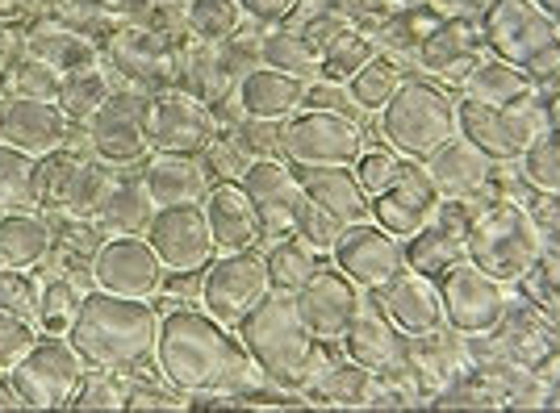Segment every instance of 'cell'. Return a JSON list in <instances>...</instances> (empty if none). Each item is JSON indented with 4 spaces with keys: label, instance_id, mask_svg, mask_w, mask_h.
I'll return each mask as SVG.
<instances>
[{
    "label": "cell",
    "instance_id": "2e32d148",
    "mask_svg": "<svg viewBox=\"0 0 560 413\" xmlns=\"http://www.w3.org/2000/svg\"><path fill=\"white\" fill-rule=\"evenodd\" d=\"M243 192L247 201L256 205L259 226L268 238H289L293 234V213L302 205V176L293 172L289 160H277V155H264V160H252L247 172H243Z\"/></svg>",
    "mask_w": 560,
    "mask_h": 413
},
{
    "label": "cell",
    "instance_id": "8d00e7d4",
    "mask_svg": "<svg viewBox=\"0 0 560 413\" xmlns=\"http://www.w3.org/2000/svg\"><path fill=\"white\" fill-rule=\"evenodd\" d=\"M376 55V43L355 34V30H339L323 50H318V75L330 84H348L355 71L364 68Z\"/></svg>",
    "mask_w": 560,
    "mask_h": 413
},
{
    "label": "cell",
    "instance_id": "277c9868",
    "mask_svg": "<svg viewBox=\"0 0 560 413\" xmlns=\"http://www.w3.org/2000/svg\"><path fill=\"white\" fill-rule=\"evenodd\" d=\"M381 134L406 160H427L456 138V101L431 80H401L394 101L381 109Z\"/></svg>",
    "mask_w": 560,
    "mask_h": 413
},
{
    "label": "cell",
    "instance_id": "7dc6e473",
    "mask_svg": "<svg viewBox=\"0 0 560 413\" xmlns=\"http://www.w3.org/2000/svg\"><path fill=\"white\" fill-rule=\"evenodd\" d=\"M351 172H355V180L364 184V192L376 197V192H385L406 172V163L397 160V151H360V160H355Z\"/></svg>",
    "mask_w": 560,
    "mask_h": 413
},
{
    "label": "cell",
    "instance_id": "5bb4252c",
    "mask_svg": "<svg viewBox=\"0 0 560 413\" xmlns=\"http://www.w3.org/2000/svg\"><path fill=\"white\" fill-rule=\"evenodd\" d=\"M444 318L456 334H490L506 318V284L498 275L481 272L477 263H460L440 280Z\"/></svg>",
    "mask_w": 560,
    "mask_h": 413
},
{
    "label": "cell",
    "instance_id": "f6af8a7d",
    "mask_svg": "<svg viewBox=\"0 0 560 413\" xmlns=\"http://www.w3.org/2000/svg\"><path fill=\"white\" fill-rule=\"evenodd\" d=\"M343 229L348 226L339 217H330L327 209H318L310 197H302V205L293 213V234L302 238L310 251H335V243H339Z\"/></svg>",
    "mask_w": 560,
    "mask_h": 413
},
{
    "label": "cell",
    "instance_id": "816d5d0a",
    "mask_svg": "<svg viewBox=\"0 0 560 413\" xmlns=\"http://www.w3.org/2000/svg\"><path fill=\"white\" fill-rule=\"evenodd\" d=\"M310 4H314V13H305V17H298V22L289 25V30H298V34L305 38V43L318 46V50H323V46H327L330 38L339 34V30H348V25H343V17H339V13L330 9V0H310Z\"/></svg>",
    "mask_w": 560,
    "mask_h": 413
},
{
    "label": "cell",
    "instance_id": "8992f818",
    "mask_svg": "<svg viewBox=\"0 0 560 413\" xmlns=\"http://www.w3.org/2000/svg\"><path fill=\"white\" fill-rule=\"evenodd\" d=\"M280 151L293 167H351L364 151V134L348 114L310 105L284 121L280 130Z\"/></svg>",
    "mask_w": 560,
    "mask_h": 413
},
{
    "label": "cell",
    "instance_id": "d590c367",
    "mask_svg": "<svg viewBox=\"0 0 560 413\" xmlns=\"http://www.w3.org/2000/svg\"><path fill=\"white\" fill-rule=\"evenodd\" d=\"M259 59H264V68L289 71V75H298L305 84L318 75V46L305 43L298 30H272V34H264Z\"/></svg>",
    "mask_w": 560,
    "mask_h": 413
},
{
    "label": "cell",
    "instance_id": "9f6ffc18",
    "mask_svg": "<svg viewBox=\"0 0 560 413\" xmlns=\"http://www.w3.org/2000/svg\"><path fill=\"white\" fill-rule=\"evenodd\" d=\"M385 0H330V9L343 17V22H364V17H376Z\"/></svg>",
    "mask_w": 560,
    "mask_h": 413
},
{
    "label": "cell",
    "instance_id": "7c38bea8",
    "mask_svg": "<svg viewBox=\"0 0 560 413\" xmlns=\"http://www.w3.org/2000/svg\"><path fill=\"white\" fill-rule=\"evenodd\" d=\"M147 243L155 247L160 263L176 275H197L206 272V263L213 259L218 243L206 222L201 205H160L151 226H147Z\"/></svg>",
    "mask_w": 560,
    "mask_h": 413
},
{
    "label": "cell",
    "instance_id": "60d3db41",
    "mask_svg": "<svg viewBox=\"0 0 560 413\" xmlns=\"http://www.w3.org/2000/svg\"><path fill=\"white\" fill-rule=\"evenodd\" d=\"M80 155H71V151H50L38 160V209H50V213H63L68 205V192H71V180H75V172H80Z\"/></svg>",
    "mask_w": 560,
    "mask_h": 413
},
{
    "label": "cell",
    "instance_id": "c3c4849f",
    "mask_svg": "<svg viewBox=\"0 0 560 413\" xmlns=\"http://www.w3.org/2000/svg\"><path fill=\"white\" fill-rule=\"evenodd\" d=\"M18 96H30V101H59V88H63V71L43 63V59H25L18 63Z\"/></svg>",
    "mask_w": 560,
    "mask_h": 413
},
{
    "label": "cell",
    "instance_id": "484cf974",
    "mask_svg": "<svg viewBox=\"0 0 560 413\" xmlns=\"http://www.w3.org/2000/svg\"><path fill=\"white\" fill-rule=\"evenodd\" d=\"M305 80L289 75L277 68H252L238 88H234V105L243 117H256V121H289L305 105Z\"/></svg>",
    "mask_w": 560,
    "mask_h": 413
},
{
    "label": "cell",
    "instance_id": "836d02e7",
    "mask_svg": "<svg viewBox=\"0 0 560 413\" xmlns=\"http://www.w3.org/2000/svg\"><path fill=\"white\" fill-rule=\"evenodd\" d=\"M401 80H406L401 68H397L389 55H381V50H376L373 59H369V63L348 80V96L355 101V109L381 114V109L394 101V92L401 88Z\"/></svg>",
    "mask_w": 560,
    "mask_h": 413
},
{
    "label": "cell",
    "instance_id": "6da1fadb",
    "mask_svg": "<svg viewBox=\"0 0 560 413\" xmlns=\"http://www.w3.org/2000/svg\"><path fill=\"white\" fill-rule=\"evenodd\" d=\"M155 364L167 385L188 397H247L259 376L243 339L206 309H176L160 321Z\"/></svg>",
    "mask_w": 560,
    "mask_h": 413
},
{
    "label": "cell",
    "instance_id": "cb8c5ba5",
    "mask_svg": "<svg viewBox=\"0 0 560 413\" xmlns=\"http://www.w3.org/2000/svg\"><path fill=\"white\" fill-rule=\"evenodd\" d=\"M422 172H427V180L435 184L440 197H447V201H468V197H477L490 184L493 160L456 134L447 138L440 151H431L422 160Z\"/></svg>",
    "mask_w": 560,
    "mask_h": 413
},
{
    "label": "cell",
    "instance_id": "91938a15",
    "mask_svg": "<svg viewBox=\"0 0 560 413\" xmlns=\"http://www.w3.org/2000/svg\"><path fill=\"white\" fill-rule=\"evenodd\" d=\"M536 4H539V13L557 25V34H560V0H536Z\"/></svg>",
    "mask_w": 560,
    "mask_h": 413
},
{
    "label": "cell",
    "instance_id": "7a4b0ae2",
    "mask_svg": "<svg viewBox=\"0 0 560 413\" xmlns=\"http://www.w3.org/2000/svg\"><path fill=\"white\" fill-rule=\"evenodd\" d=\"M160 314L139 297H114V293H84L68 339L89 367L105 371H130L155 359L160 343Z\"/></svg>",
    "mask_w": 560,
    "mask_h": 413
},
{
    "label": "cell",
    "instance_id": "ee69618b",
    "mask_svg": "<svg viewBox=\"0 0 560 413\" xmlns=\"http://www.w3.org/2000/svg\"><path fill=\"white\" fill-rule=\"evenodd\" d=\"M126 397H130V392L117 385V371L84 367L80 385L71 392L68 410H126Z\"/></svg>",
    "mask_w": 560,
    "mask_h": 413
},
{
    "label": "cell",
    "instance_id": "1f68e13d",
    "mask_svg": "<svg viewBox=\"0 0 560 413\" xmlns=\"http://www.w3.org/2000/svg\"><path fill=\"white\" fill-rule=\"evenodd\" d=\"M460 88H465L468 101H481V105H518V101L532 96L536 84L518 68H511V63H502V59L490 55V59H481L477 68L468 71V80Z\"/></svg>",
    "mask_w": 560,
    "mask_h": 413
},
{
    "label": "cell",
    "instance_id": "f1b7e54d",
    "mask_svg": "<svg viewBox=\"0 0 560 413\" xmlns=\"http://www.w3.org/2000/svg\"><path fill=\"white\" fill-rule=\"evenodd\" d=\"M302 192L318 209H327L330 217H339L343 226L369 217V192L351 167H310L302 176Z\"/></svg>",
    "mask_w": 560,
    "mask_h": 413
},
{
    "label": "cell",
    "instance_id": "f907efd6",
    "mask_svg": "<svg viewBox=\"0 0 560 413\" xmlns=\"http://www.w3.org/2000/svg\"><path fill=\"white\" fill-rule=\"evenodd\" d=\"M34 343H38V334H34L30 318L13 314V309H0V367L9 371Z\"/></svg>",
    "mask_w": 560,
    "mask_h": 413
},
{
    "label": "cell",
    "instance_id": "d6a6232c",
    "mask_svg": "<svg viewBox=\"0 0 560 413\" xmlns=\"http://www.w3.org/2000/svg\"><path fill=\"white\" fill-rule=\"evenodd\" d=\"M38 209V160L0 142V213Z\"/></svg>",
    "mask_w": 560,
    "mask_h": 413
},
{
    "label": "cell",
    "instance_id": "4fadbf2b",
    "mask_svg": "<svg viewBox=\"0 0 560 413\" xmlns=\"http://www.w3.org/2000/svg\"><path fill=\"white\" fill-rule=\"evenodd\" d=\"M293 305H298V318L305 321V330L327 346V343H343L348 326L364 309V293L339 268H318L293 293Z\"/></svg>",
    "mask_w": 560,
    "mask_h": 413
},
{
    "label": "cell",
    "instance_id": "e0dca14e",
    "mask_svg": "<svg viewBox=\"0 0 560 413\" xmlns=\"http://www.w3.org/2000/svg\"><path fill=\"white\" fill-rule=\"evenodd\" d=\"M151 101L142 96H109L101 105V114L89 121V142H93L96 160L114 163V167H130V163L147 160L151 146Z\"/></svg>",
    "mask_w": 560,
    "mask_h": 413
},
{
    "label": "cell",
    "instance_id": "94428289",
    "mask_svg": "<svg viewBox=\"0 0 560 413\" xmlns=\"http://www.w3.org/2000/svg\"><path fill=\"white\" fill-rule=\"evenodd\" d=\"M397 4H401V9H427L431 0H397Z\"/></svg>",
    "mask_w": 560,
    "mask_h": 413
},
{
    "label": "cell",
    "instance_id": "52a82bcc",
    "mask_svg": "<svg viewBox=\"0 0 560 413\" xmlns=\"http://www.w3.org/2000/svg\"><path fill=\"white\" fill-rule=\"evenodd\" d=\"M84 359L71 346V339L47 334L25 351L18 364L9 367L13 389L22 392L25 410H68L71 392L84 376Z\"/></svg>",
    "mask_w": 560,
    "mask_h": 413
},
{
    "label": "cell",
    "instance_id": "db71d44e",
    "mask_svg": "<svg viewBox=\"0 0 560 413\" xmlns=\"http://www.w3.org/2000/svg\"><path fill=\"white\" fill-rule=\"evenodd\" d=\"M185 401L176 392H160V389H135L126 397V410H180Z\"/></svg>",
    "mask_w": 560,
    "mask_h": 413
},
{
    "label": "cell",
    "instance_id": "b9f144b4",
    "mask_svg": "<svg viewBox=\"0 0 560 413\" xmlns=\"http://www.w3.org/2000/svg\"><path fill=\"white\" fill-rule=\"evenodd\" d=\"M80 300L84 297H80V288L71 284V275H55V280H47V288L38 293V309H34V314H38L47 334H68Z\"/></svg>",
    "mask_w": 560,
    "mask_h": 413
},
{
    "label": "cell",
    "instance_id": "e575fe53",
    "mask_svg": "<svg viewBox=\"0 0 560 413\" xmlns=\"http://www.w3.org/2000/svg\"><path fill=\"white\" fill-rule=\"evenodd\" d=\"M268 263V280H272V293H298L310 275L318 272V251H310L298 234L277 238V247L264 255Z\"/></svg>",
    "mask_w": 560,
    "mask_h": 413
},
{
    "label": "cell",
    "instance_id": "603a6c76",
    "mask_svg": "<svg viewBox=\"0 0 560 413\" xmlns=\"http://www.w3.org/2000/svg\"><path fill=\"white\" fill-rule=\"evenodd\" d=\"M343 346H348L351 364L369 367L373 376H394L397 367H406V359H410L406 334L389 321V314L373 309L369 300H364V309H360L355 321L348 326Z\"/></svg>",
    "mask_w": 560,
    "mask_h": 413
},
{
    "label": "cell",
    "instance_id": "680465c9",
    "mask_svg": "<svg viewBox=\"0 0 560 413\" xmlns=\"http://www.w3.org/2000/svg\"><path fill=\"white\" fill-rule=\"evenodd\" d=\"M22 392L13 389V380L9 376H0V410H22Z\"/></svg>",
    "mask_w": 560,
    "mask_h": 413
},
{
    "label": "cell",
    "instance_id": "ba28073f",
    "mask_svg": "<svg viewBox=\"0 0 560 413\" xmlns=\"http://www.w3.org/2000/svg\"><path fill=\"white\" fill-rule=\"evenodd\" d=\"M272 293L268 263L256 251H222L206 263L201 275V305L226 326H238L256 309L259 300Z\"/></svg>",
    "mask_w": 560,
    "mask_h": 413
},
{
    "label": "cell",
    "instance_id": "ac0fdd59",
    "mask_svg": "<svg viewBox=\"0 0 560 413\" xmlns=\"http://www.w3.org/2000/svg\"><path fill=\"white\" fill-rule=\"evenodd\" d=\"M147 130H151V146L155 151H172V155H201L218 134V121H213L210 105L197 101V96H160L151 101V117H147Z\"/></svg>",
    "mask_w": 560,
    "mask_h": 413
},
{
    "label": "cell",
    "instance_id": "f5cc1de1",
    "mask_svg": "<svg viewBox=\"0 0 560 413\" xmlns=\"http://www.w3.org/2000/svg\"><path fill=\"white\" fill-rule=\"evenodd\" d=\"M523 75H527L532 84H557L560 80V38L552 46H544L536 59L523 68Z\"/></svg>",
    "mask_w": 560,
    "mask_h": 413
},
{
    "label": "cell",
    "instance_id": "7402d4cb",
    "mask_svg": "<svg viewBox=\"0 0 560 413\" xmlns=\"http://www.w3.org/2000/svg\"><path fill=\"white\" fill-rule=\"evenodd\" d=\"M68 121L71 117L55 101H4L0 105V142L18 146L25 155H50L59 146H68Z\"/></svg>",
    "mask_w": 560,
    "mask_h": 413
},
{
    "label": "cell",
    "instance_id": "bcb514c9",
    "mask_svg": "<svg viewBox=\"0 0 560 413\" xmlns=\"http://www.w3.org/2000/svg\"><path fill=\"white\" fill-rule=\"evenodd\" d=\"M109 172L101 167V163H80V172H75V180H71V192H68V205L63 213L68 217H96V209L105 201V192H109Z\"/></svg>",
    "mask_w": 560,
    "mask_h": 413
},
{
    "label": "cell",
    "instance_id": "30bf717a",
    "mask_svg": "<svg viewBox=\"0 0 560 413\" xmlns=\"http://www.w3.org/2000/svg\"><path fill=\"white\" fill-rule=\"evenodd\" d=\"M481 38L493 59L511 63V68H527L544 46H552L560 38L557 25L539 13L536 0H493L481 13Z\"/></svg>",
    "mask_w": 560,
    "mask_h": 413
},
{
    "label": "cell",
    "instance_id": "f35d334b",
    "mask_svg": "<svg viewBox=\"0 0 560 413\" xmlns=\"http://www.w3.org/2000/svg\"><path fill=\"white\" fill-rule=\"evenodd\" d=\"M243 25V9L238 0H192L188 4V30L201 38V43H231Z\"/></svg>",
    "mask_w": 560,
    "mask_h": 413
},
{
    "label": "cell",
    "instance_id": "74e56055",
    "mask_svg": "<svg viewBox=\"0 0 560 413\" xmlns=\"http://www.w3.org/2000/svg\"><path fill=\"white\" fill-rule=\"evenodd\" d=\"M109 80L101 68H80V71H63V88H59V109L71 117V121H93L101 114V105L109 101Z\"/></svg>",
    "mask_w": 560,
    "mask_h": 413
},
{
    "label": "cell",
    "instance_id": "681fc988",
    "mask_svg": "<svg viewBox=\"0 0 560 413\" xmlns=\"http://www.w3.org/2000/svg\"><path fill=\"white\" fill-rule=\"evenodd\" d=\"M0 309H13V314H25V318L38 309V284L25 268L0 263Z\"/></svg>",
    "mask_w": 560,
    "mask_h": 413
},
{
    "label": "cell",
    "instance_id": "11a10c76",
    "mask_svg": "<svg viewBox=\"0 0 560 413\" xmlns=\"http://www.w3.org/2000/svg\"><path fill=\"white\" fill-rule=\"evenodd\" d=\"M238 9L247 17H256V22H284L289 9H293V0H238Z\"/></svg>",
    "mask_w": 560,
    "mask_h": 413
},
{
    "label": "cell",
    "instance_id": "ffe728a7",
    "mask_svg": "<svg viewBox=\"0 0 560 413\" xmlns=\"http://www.w3.org/2000/svg\"><path fill=\"white\" fill-rule=\"evenodd\" d=\"M385 297V314L394 321L397 330L410 339V343H419V339H431V334H440L447 326L444 318V293H440V284L435 280H427V275L410 272V268H401V272L381 288Z\"/></svg>",
    "mask_w": 560,
    "mask_h": 413
},
{
    "label": "cell",
    "instance_id": "9a60e30c",
    "mask_svg": "<svg viewBox=\"0 0 560 413\" xmlns=\"http://www.w3.org/2000/svg\"><path fill=\"white\" fill-rule=\"evenodd\" d=\"M335 268L355 280L360 288H385L401 268H406V255H401V238H394L389 229H381L373 217L364 222H351L339 243H335Z\"/></svg>",
    "mask_w": 560,
    "mask_h": 413
},
{
    "label": "cell",
    "instance_id": "44dd1931",
    "mask_svg": "<svg viewBox=\"0 0 560 413\" xmlns=\"http://www.w3.org/2000/svg\"><path fill=\"white\" fill-rule=\"evenodd\" d=\"M486 59V38L481 25L460 22V17H440L427 25L419 43V63L431 75H444L447 84H465L468 71Z\"/></svg>",
    "mask_w": 560,
    "mask_h": 413
},
{
    "label": "cell",
    "instance_id": "4dcf8cb0",
    "mask_svg": "<svg viewBox=\"0 0 560 413\" xmlns=\"http://www.w3.org/2000/svg\"><path fill=\"white\" fill-rule=\"evenodd\" d=\"M155 197L147 192V184L142 180H130V176H117L109 184V192H105V201L96 209V226L105 229V234H142V229L151 226V217H155Z\"/></svg>",
    "mask_w": 560,
    "mask_h": 413
},
{
    "label": "cell",
    "instance_id": "d6986e66",
    "mask_svg": "<svg viewBox=\"0 0 560 413\" xmlns=\"http://www.w3.org/2000/svg\"><path fill=\"white\" fill-rule=\"evenodd\" d=\"M440 205H444V197L435 192V184L427 180V172L406 167L385 192L369 197V217L381 229H389L394 238H410L440 213Z\"/></svg>",
    "mask_w": 560,
    "mask_h": 413
},
{
    "label": "cell",
    "instance_id": "8fae6325",
    "mask_svg": "<svg viewBox=\"0 0 560 413\" xmlns=\"http://www.w3.org/2000/svg\"><path fill=\"white\" fill-rule=\"evenodd\" d=\"M93 272V284L101 293H114V297H139L151 300L164 284V263L155 247L139 238V234H117V238H105L101 251L93 255L89 263Z\"/></svg>",
    "mask_w": 560,
    "mask_h": 413
},
{
    "label": "cell",
    "instance_id": "83f0119b",
    "mask_svg": "<svg viewBox=\"0 0 560 413\" xmlns=\"http://www.w3.org/2000/svg\"><path fill=\"white\" fill-rule=\"evenodd\" d=\"M142 184L155 197V205H201L213 188L210 163H201L197 155H172V151L147 160Z\"/></svg>",
    "mask_w": 560,
    "mask_h": 413
},
{
    "label": "cell",
    "instance_id": "ab89813d",
    "mask_svg": "<svg viewBox=\"0 0 560 413\" xmlns=\"http://www.w3.org/2000/svg\"><path fill=\"white\" fill-rule=\"evenodd\" d=\"M314 385H318V392L327 397L330 405H369V401L376 397V376L360 364L327 367Z\"/></svg>",
    "mask_w": 560,
    "mask_h": 413
},
{
    "label": "cell",
    "instance_id": "3957f363",
    "mask_svg": "<svg viewBox=\"0 0 560 413\" xmlns=\"http://www.w3.org/2000/svg\"><path fill=\"white\" fill-rule=\"evenodd\" d=\"M238 339L252 351L259 376L280 392L310 389L327 364H323V343L305 330L298 318V305L289 293H268L247 318L238 321Z\"/></svg>",
    "mask_w": 560,
    "mask_h": 413
},
{
    "label": "cell",
    "instance_id": "d4e9b609",
    "mask_svg": "<svg viewBox=\"0 0 560 413\" xmlns=\"http://www.w3.org/2000/svg\"><path fill=\"white\" fill-rule=\"evenodd\" d=\"M206 222H210V234L218 243V251H252L259 238H264V226H259L256 205L247 201L243 184L238 180H218L206 192Z\"/></svg>",
    "mask_w": 560,
    "mask_h": 413
},
{
    "label": "cell",
    "instance_id": "9c48e42d",
    "mask_svg": "<svg viewBox=\"0 0 560 413\" xmlns=\"http://www.w3.org/2000/svg\"><path fill=\"white\" fill-rule=\"evenodd\" d=\"M527 101H518V105H481V101L465 96V101H456V134L472 142L481 155H490L493 163L523 160V151L544 130L539 117L527 109Z\"/></svg>",
    "mask_w": 560,
    "mask_h": 413
},
{
    "label": "cell",
    "instance_id": "5b68a950",
    "mask_svg": "<svg viewBox=\"0 0 560 413\" xmlns=\"http://www.w3.org/2000/svg\"><path fill=\"white\" fill-rule=\"evenodd\" d=\"M468 234V263L481 272L498 275L502 284H514L536 268L539 259V229L518 205H493L477 213L465 226Z\"/></svg>",
    "mask_w": 560,
    "mask_h": 413
},
{
    "label": "cell",
    "instance_id": "7bdbcfd3",
    "mask_svg": "<svg viewBox=\"0 0 560 413\" xmlns=\"http://www.w3.org/2000/svg\"><path fill=\"white\" fill-rule=\"evenodd\" d=\"M523 176L544 188V192H557L560 197V130H539L536 142L523 151Z\"/></svg>",
    "mask_w": 560,
    "mask_h": 413
},
{
    "label": "cell",
    "instance_id": "4316f807",
    "mask_svg": "<svg viewBox=\"0 0 560 413\" xmlns=\"http://www.w3.org/2000/svg\"><path fill=\"white\" fill-rule=\"evenodd\" d=\"M406 268L427 275V280H444L447 272H456L460 263H468V234L460 222H447V213L440 209L419 234H410L401 243Z\"/></svg>",
    "mask_w": 560,
    "mask_h": 413
},
{
    "label": "cell",
    "instance_id": "f546056e",
    "mask_svg": "<svg viewBox=\"0 0 560 413\" xmlns=\"http://www.w3.org/2000/svg\"><path fill=\"white\" fill-rule=\"evenodd\" d=\"M55 251V222L34 209L0 213V263L9 268H38Z\"/></svg>",
    "mask_w": 560,
    "mask_h": 413
},
{
    "label": "cell",
    "instance_id": "6f0895ef",
    "mask_svg": "<svg viewBox=\"0 0 560 413\" xmlns=\"http://www.w3.org/2000/svg\"><path fill=\"white\" fill-rule=\"evenodd\" d=\"M447 17H460V22H481V13L490 9L493 0H435Z\"/></svg>",
    "mask_w": 560,
    "mask_h": 413
}]
</instances>
